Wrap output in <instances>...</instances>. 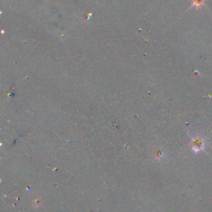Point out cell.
Masks as SVG:
<instances>
[{"label":"cell","instance_id":"obj_1","mask_svg":"<svg viewBox=\"0 0 212 212\" xmlns=\"http://www.w3.org/2000/svg\"><path fill=\"white\" fill-rule=\"evenodd\" d=\"M194 144H195V149H196V150H201V149H203V146H204L203 141L201 139H196Z\"/></svg>","mask_w":212,"mask_h":212},{"label":"cell","instance_id":"obj_2","mask_svg":"<svg viewBox=\"0 0 212 212\" xmlns=\"http://www.w3.org/2000/svg\"><path fill=\"white\" fill-rule=\"evenodd\" d=\"M194 4L196 6H201L202 4H203V2L204 0H193Z\"/></svg>","mask_w":212,"mask_h":212}]
</instances>
